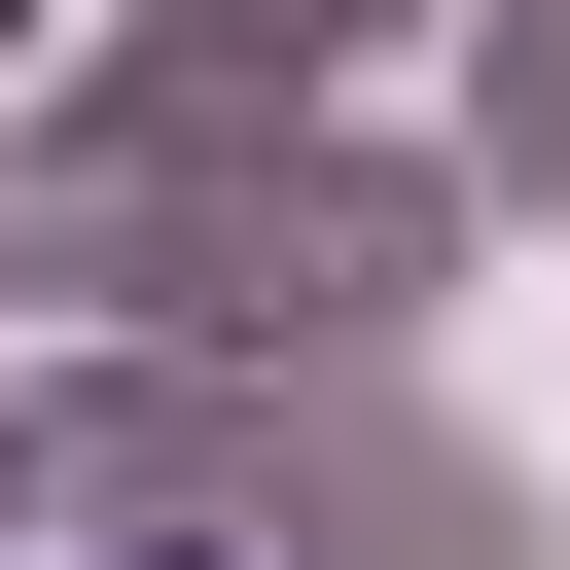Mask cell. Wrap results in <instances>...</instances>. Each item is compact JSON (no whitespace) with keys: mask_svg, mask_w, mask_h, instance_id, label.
<instances>
[{"mask_svg":"<svg viewBox=\"0 0 570 570\" xmlns=\"http://www.w3.org/2000/svg\"><path fill=\"white\" fill-rule=\"evenodd\" d=\"M107 570H214V534H107Z\"/></svg>","mask_w":570,"mask_h":570,"instance_id":"obj_1","label":"cell"}]
</instances>
